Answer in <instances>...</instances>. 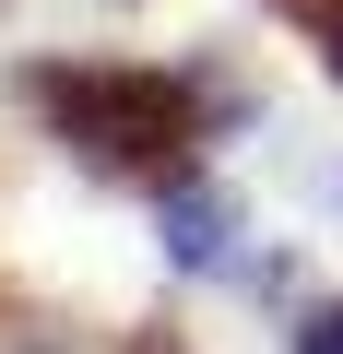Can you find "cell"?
<instances>
[{"instance_id": "cell-4", "label": "cell", "mask_w": 343, "mask_h": 354, "mask_svg": "<svg viewBox=\"0 0 343 354\" xmlns=\"http://www.w3.org/2000/svg\"><path fill=\"white\" fill-rule=\"evenodd\" d=\"M296 354H343V307H319V319L296 330Z\"/></svg>"}, {"instance_id": "cell-1", "label": "cell", "mask_w": 343, "mask_h": 354, "mask_svg": "<svg viewBox=\"0 0 343 354\" xmlns=\"http://www.w3.org/2000/svg\"><path fill=\"white\" fill-rule=\"evenodd\" d=\"M24 106L107 177H178L202 142L190 83H166V71H24Z\"/></svg>"}, {"instance_id": "cell-5", "label": "cell", "mask_w": 343, "mask_h": 354, "mask_svg": "<svg viewBox=\"0 0 343 354\" xmlns=\"http://www.w3.org/2000/svg\"><path fill=\"white\" fill-rule=\"evenodd\" d=\"M142 354H178V342H142Z\"/></svg>"}, {"instance_id": "cell-2", "label": "cell", "mask_w": 343, "mask_h": 354, "mask_svg": "<svg viewBox=\"0 0 343 354\" xmlns=\"http://www.w3.org/2000/svg\"><path fill=\"white\" fill-rule=\"evenodd\" d=\"M225 236H237V201H225V189H166V248H178L190 272H213Z\"/></svg>"}, {"instance_id": "cell-3", "label": "cell", "mask_w": 343, "mask_h": 354, "mask_svg": "<svg viewBox=\"0 0 343 354\" xmlns=\"http://www.w3.org/2000/svg\"><path fill=\"white\" fill-rule=\"evenodd\" d=\"M272 12H284V24H296V36L319 48V71L343 83V0H272Z\"/></svg>"}]
</instances>
